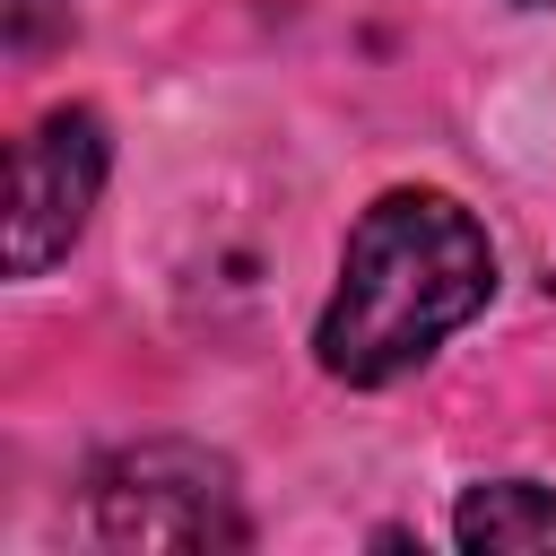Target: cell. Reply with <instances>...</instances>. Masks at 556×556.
<instances>
[{"label": "cell", "mask_w": 556, "mask_h": 556, "mask_svg": "<svg viewBox=\"0 0 556 556\" xmlns=\"http://www.w3.org/2000/svg\"><path fill=\"white\" fill-rule=\"evenodd\" d=\"M104 165H113V148L87 104H61L17 139V165H9V269L17 278H43L78 243V226L104 191Z\"/></svg>", "instance_id": "cell-3"}, {"label": "cell", "mask_w": 556, "mask_h": 556, "mask_svg": "<svg viewBox=\"0 0 556 556\" xmlns=\"http://www.w3.org/2000/svg\"><path fill=\"white\" fill-rule=\"evenodd\" d=\"M530 9H556V0H530Z\"/></svg>", "instance_id": "cell-6"}, {"label": "cell", "mask_w": 556, "mask_h": 556, "mask_svg": "<svg viewBox=\"0 0 556 556\" xmlns=\"http://www.w3.org/2000/svg\"><path fill=\"white\" fill-rule=\"evenodd\" d=\"M96 539L104 547H243L235 469L200 443H130L96 469Z\"/></svg>", "instance_id": "cell-2"}, {"label": "cell", "mask_w": 556, "mask_h": 556, "mask_svg": "<svg viewBox=\"0 0 556 556\" xmlns=\"http://www.w3.org/2000/svg\"><path fill=\"white\" fill-rule=\"evenodd\" d=\"M452 539L478 556H539V547H556V486H530V478L469 486L452 513Z\"/></svg>", "instance_id": "cell-4"}, {"label": "cell", "mask_w": 556, "mask_h": 556, "mask_svg": "<svg viewBox=\"0 0 556 556\" xmlns=\"http://www.w3.org/2000/svg\"><path fill=\"white\" fill-rule=\"evenodd\" d=\"M486 295H495L486 226L443 191H382L339 252V287L313 330L321 374L382 391L408 365H426L460 321H478Z\"/></svg>", "instance_id": "cell-1"}, {"label": "cell", "mask_w": 556, "mask_h": 556, "mask_svg": "<svg viewBox=\"0 0 556 556\" xmlns=\"http://www.w3.org/2000/svg\"><path fill=\"white\" fill-rule=\"evenodd\" d=\"M70 35V0H9V61H43L52 43Z\"/></svg>", "instance_id": "cell-5"}]
</instances>
